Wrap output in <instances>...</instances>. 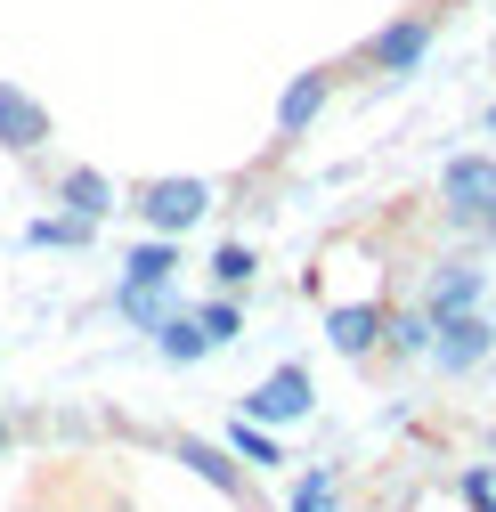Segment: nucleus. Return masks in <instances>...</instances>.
Returning a JSON list of instances; mask_svg holds the SVG:
<instances>
[{
  "label": "nucleus",
  "instance_id": "21",
  "mask_svg": "<svg viewBox=\"0 0 496 512\" xmlns=\"http://www.w3.org/2000/svg\"><path fill=\"white\" fill-rule=\"evenodd\" d=\"M480 496H496V472H488V464H472V472H464V504H480Z\"/></svg>",
  "mask_w": 496,
  "mask_h": 512
},
{
  "label": "nucleus",
  "instance_id": "13",
  "mask_svg": "<svg viewBox=\"0 0 496 512\" xmlns=\"http://www.w3.org/2000/svg\"><path fill=\"white\" fill-rule=\"evenodd\" d=\"M155 350H163L171 366H196L212 342H204V326H196V317H163V326H155Z\"/></svg>",
  "mask_w": 496,
  "mask_h": 512
},
{
  "label": "nucleus",
  "instance_id": "12",
  "mask_svg": "<svg viewBox=\"0 0 496 512\" xmlns=\"http://www.w3.org/2000/svg\"><path fill=\"white\" fill-rule=\"evenodd\" d=\"M179 277V244L171 236H147L131 261H122V285H171Z\"/></svg>",
  "mask_w": 496,
  "mask_h": 512
},
{
  "label": "nucleus",
  "instance_id": "8",
  "mask_svg": "<svg viewBox=\"0 0 496 512\" xmlns=\"http://www.w3.org/2000/svg\"><path fill=\"white\" fill-rule=\"evenodd\" d=\"M326 98H334V66H309V74H293V82H285V98H277V139H301L309 122L326 114Z\"/></svg>",
  "mask_w": 496,
  "mask_h": 512
},
{
  "label": "nucleus",
  "instance_id": "11",
  "mask_svg": "<svg viewBox=\"0 0 496 512\" xmlns=\"http://www.w3.org/2000/svg\"><path fill=\"white\" fill-rule=\"evenodd\" d=\"M179 464H188L196 480H212L220 496H244V472H236V456H228V447H212V439H179Z\"/></svg>",
  "mask_w": 496,
  "mask_h": 512
},
{
  "label": "nucleus",
  "instance_id": "14",
  "mask_svg": "<svg viewBox=\"0 0 496 512\" xmlns=\"http://www.w3.org/2000/svg\"><path fill=\"white\" fill-rule=\"evenodd\" d=\"M383 350H399V358H423V350H431V309L383 317Z\"/></svg>",
  "mask_w": 496,
  "mask_h": 512
},
{
  "label": "nucleus",
  "instance_id": "19",
  "mask_svg": "<svg viewBox=\"0 0 496 512\" xmlns=\"http://www.w3.org/2000/svg\"><path fill=\"white\" fill-rule=\"evenodd\" d=\"M90 228H98V220H74V212H66V220H33L25 236H33V244H90Z\"/></svg>",
  "mask_w": 496,
  "mask_h": 512
},
{
  "label": "nucleus",
  "instance_id": "6",
  "mask_svg": "<svg viewBox=\"0 0 496 512\" xmlns=\"http://www.w3.org/2000/svg\"><path fill=\"white\" fill-rule=\"evenodd\" d=\"M383 301H342V309H326V342L342 350V358H375L383 350Z\"/></svg>",
  "mask_w": 496,
  "mask_h": 512
},
{
  "label": "nucleus",
  "instance_id": "5",
  "mask_svg": "<svg viewBox=\"0 0 496 512\" xmlns=\"http://www.w3.org/2000/svg\"><path fill=\"white\" fill-rule=\"evenodd\" d=\"M309 407H318V391H309V366H277L261 391L244 399V415H253V423H301Z\"/></svg>",
  "mask_w": 496,
  "mask_h": 512
},
{
  "label": "nucleus",
  "instance_id": "23",
  "mask_svg": "<svg viewBox=\"0 0 496 512\" xmlns=\"http://www.w3.org/2000/svg\"><path fill=\"white\" fill-rule=\"evenodd\" d=\"M0 447H9V423H0Z\"/></svg>",
  "mask_w": 496,
  "mask_h": 512
},
{
  "label": "nucleus",
  "instance_id": "16",
  "mask_svg": "<svg viewBox=\"0 0 496 512\" xmlns=\"http://www.w3.org/2000/svg\"><path fill=\"white\" fill-rule=\"evenodd\" d=\"M228 456H244V464H285V456H277V439H269V423H253V415L228 431Z\"/></svg>",
  "mask_w": 496,
  "mask_h": 512
},
{
  "label": "nucleus",
  "instance_id": "22",
  "mask_svg": "<svg viewBox=\"0 0 496 512\" xmlns=\"http://www.w3.org/2000/svg\"><path fill=\"white\" fill-rule=\"evenodd\" d=\"M472 512H496V496H480V504H472Z\"/></svg>",
  "mask_w": 496,
  "mask_h": 512
},
{
  "label": "nucleus",
  "instance_id": "20",
  "mask_svg": "<svg viewBox=\"0 0 496 512\" xmlns=\"http://www.w3.org/2000/svg\"><path fill=\"white\" fill-rule=\"evenodd\" d=\"M293 512H334V480H326V472H309V480L293 488Z\"/></svg>",
  "mask_w": 496,
  "mask_h": 512
},
{
  "label": "nucleus",
  "instance_id": "7",
  "mask_svg": "<svg viewBox=\"0 0 496 512\" xmlns=\"http://www.w3.org/2000/svg\"><path fill=\"white\" fill-rule=\"evenodd\" d=\"M0 147L9 155H41L49 147V106L25 98L17 82H0Z\"/></svg>",
  "mask_w": 496,
  "mask_h": 512
},
{
  "label": "nucleus",
  "instance_id": "24",
  "mask_svg": "<svg viewBox=\"0 0 496 512\" xmlns=\"http://www.w3.org/2000/svg\"><path fill=\"white\" fill-rule=\"evenodd\" d=\"M488 131H496V106H488Z\"/></svg>",
  "mask_w": 496,
  "mask_h": 512
},
{
  "label": "nucleus",
  "instance_id": "1",
  "mask_svg": "<svg viewBox=\"0 0 496 512\" xmlns=\"http://www.w3.org/2000/svg\"><path fill=\"white\" fill-rule=\"evenodd\" d=\"M431 41H440V9H407V17H391L375 41L358 49V66L383 74V82H399V74H415L423 57H431Z\"/></svg>",
  "mask_w": 496,
  "mask_h": 512
},
{
  "label": "nucleus",
  "instance_id": "4",
  "mask_svg": "<svg viewBox=\"0 0 496 512\" xmlns=\"http://www.w3.org/2000/svg\"><path fill=\"white\" fill-rule=\"evenodd\" d=\"M139 212H147V228H155V236H188V228L212 212V187H204V179H147Z\"/></svg>",
  "mask_w": 496,
  "mask_h": 512
},
{
  "label": "nucleus",
  "instance_id": "2",
  "mask_svg": "<svg viewBox=\"0 0 496 512\" xmlns=\"http://www.w3.org/2000/svg\"><path fill=\"white\" fill-rule=\"evenodd\" d=\"M440 212H448L456 228H480V220L496 212V155H456V163L440 171Z\"/></svg>",
  "mask_w": 496,
  "mask_h": 512
},
{
  "label": "nucleus",
  "instance_id": "9",
  "mask_svg": "<svg viewBox=\"0 0 496 512\" xmlns=\"http://www.w3.org/2000/svg\"><path fill=\"white\" fill-rule=\"evenodd\" d=\"M480 293H488V277H480V269H464V261H448V269H431L423 309H431V317H456V309H480Z\"/></svg>",
  "mask_w": 496,
  "mask_h": 512
},
{
  "label": "nucleus",
  "instance_id": "18",
  "mask_svg": "<svg viewBox=\"0 0 496 512\" xmlns=\"http://www.w3.org/2000/svg\"><path fill=\"white\" fill-rule=\"evenodd\" d=\"M114 309L131 317V326H163V285H122V293H114Z\"/></svg>",
  "mask_w": 496,
  "mask_h": 512
},
{
  "label": "nucleus",
  "instance_id": "3",
  "mask_svg": "<svg viewBox=\"0 0 496 512\" xmlns=\"http://www.w3.org/2000/svg\"><path fill=\"white\" fill-rule=\"evenodd\" d=\"M496 350V326L480 309H456V317H431V350L423 358H440V374H472L480 358Z\"/></svg>",
  "mask_w": 496,
  "mask_h": 512
},
{
  "label": "nucleus",
  "instance_id": "15",
  "mask_svg": "<svg viewBox=\"0 0 496 512\" xmlns=\"http://www.w3.org/2000/svg\"><path fill=\"white\" fill-rule=\"evenodd\" d=\"M196 326H204V342H212V350H220V342H236V334H244V309H236V301H228V293H212V301H204V309H196Z\"/></svg>",
  "mask_w": 496,
  "mask_h": 512
},
{
  "label": "nucleus",
  "instance_id": "10",
  "mask_svg": "<svg viewBox=\"0 0 496 512\" xmlns=\"http://www.w3.org/2000/svg\"><path fill=\"white\" fill-rule=\"evenodd\" d=\"M57 204H66L74 220H106V212H114V179L90 171V163H74L66 179H57Z\"/></svg>",
  "mask_w": 496,
  "mask_h": 512
},
{
  "label": "nucleus",
  "instance_id": "17",
  "mask_svg": "<svg viewBox=\"0 0 496 512\" xmlns=\"http://www.w3.org/2000/svg\"><path fill=\"white\" fill-rule=\"evenodd\" d=\"M253 269H261V261H253V244H220V252H212V285H220V293L253 285Z\"/></svg>",
  "mask_w": 496,
  "mask_h": 512
}]
</instances>
